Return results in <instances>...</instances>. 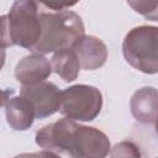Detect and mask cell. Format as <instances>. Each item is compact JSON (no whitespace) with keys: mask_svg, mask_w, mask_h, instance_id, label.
Here are the masks:
<instances>
[{"mask_svg":"<svg viewBox=\"0 0 158 158\" xmlns=\"http://www.w3.org/2000/svg\"><path fill=\"white\" fill-rule=\"evenodd\" d=\"M7 23L11 43L32 51L41 36L37 1L15 0L7 15Z\"/></svg>","mask_w":158,"mask_h":158,"instance_id":"277c9868","label":"cell"},{"mask_svg":"<svg viewBox=\"0 0 158 158\" xmlns=\"http://www.w3.org/2000/svg\"><path fill=\"white\" fill-rule=\"evenodd\" d=\"M20 95L25 96L35 110L36 118H46L59 110L60 90L53 83L40 81L36 84L22 85Z\"/></svg>","mask_w":158,"mask_h":158,"instance_id":"8992f818","label":"cell"},{"mask_svg":"<svg viewBox=\"0 0 158 158\" xmlns=\"http://www.w3.org/2000/svg\"><path fill=\"white\" fill-rule=\"evenodd\" d=\"M102 107L100 90L91 85L77 84L60 91L59 112L73 121H93Z\"/></svg>","mask_w":158,"mask_h":158,"instance_id":"5b68a950","label":"cell"},{"mask_svg":"<svg viewBox=\"0 0 158 158\" xmlns=\"http://www.w3.org/2000/svg\"><path fill=\"white\" fill-rule=\"evenodd\" d=\"M36 143L57 156L67 154L75 158H102L111 149L110 141L102 131L79 125L68 117L38 130Z\"/></svg>","mask_w":158,"mask_h":158,"instance_id":"6da1fadb","label":"cell"},{"mask_svg":"<svg viewBox=\"0 0 158 158\" xmlns=\"http://www.w3.org/2000/svg\"><path fill=\"white\" fill-rule=\"evenodd\" d=\"M52 73V64L41 53L23 57L16 65L15 77L22 85L36 84L46 80Z\"/></svg>","mask_w":158,"mask_h":158,"instance_id":"ba28073f","label":"cell"},{"mask_svg":"<svg viewBox=\"0 0 158 158\" xmlns=\"http://www.w3.org/2000/svg\"><path fill=\"white\" fill-rule=\"evenodd\" d=\"M40 20L41 36L32 49L36 53L47 54L72 47L73 43L85 33L81 17L73 11L42 12L40 14Z\"/></svg>","mask_w":158,"mask_h":158,"instance_id":"7a4b0ae2","label":"cell"},{"mask_svg":"<svg viewBox=\"0 0 158 158\" xmlns=\"http://www.w3.org/2000/svg\"><path fill=\"white\" fill-rule=\"evenodd\" d=\"M111 151V149H110ZM111 157H141V152L138 147L130 141H123L117 143L112 151L110 152Z\"/></svg>","mask_w":158,"mask_h":158,"instance_id":"4fadbf2b","label":"cell"},{"mask_svg":"<svg viewBox=\"0 0 158 158\" xmlns=\"http://www.w3.org/2000/svg\"><path fill=\"white\" fill-rule=\"evenodd\" d=\"M127 4L147 20H158V0H127Z\"/></svg>","mask_w":158,"mask_h":158,"instance_id":"7c38bea8","label":"cell"},{"mask_svg":"<svg viewBox=\"0 0 158 158\" xmlns=\"http://www.w3.org/2000/svg\"><path fill=\"white\" fill-rule=\"evenodd\" d=\"M72 48L79 59L80 68L84 70H95L106 63L107 47L98 37L84 35L73 43Z\"/></svg>","mask_w":158,"mask_h":158,"instance_id":"52a82bcc","label":"cell"},{"mask_svg":"<svg viewBox=\"0 0 158 158\" xmlns=\"http://www.w3.org/2000/svg\"><path fill=\"white\" fill-rule=\"evenodd\" d=\"M5 57H6V54H5V48L0 47V70L2 69V67H4V64H5Z\"/></svg>","mask_w":158,"mask_h":158,"instance_id":"e0dca14e","label":"cell"},{"mask_svg":"<svg viewBox=\"0 0 158 158\" xmlns=\"http://www.w3.org/2000/svg\"><path fill=\"white\" fill-rule=\"evenodd\" d=\"M130 107L133 117L146 125H156L158 110V93L153 86H144L133 93Z\"/></svg>","mask_w":158,"mask_h":158,"instance_id":"9c48e42d","label":"cell"},{"mask_svg":"<svg viewBox=\"0 0 158 158\" xmlns=\"http://www.w3.org/2000/svg\"><path fill=\"white\" fill-rule=\"evenodd\" d=\"M36 1H40L47 9L62 11V10H65L68 7H72V6L77 5L80 0H36Z\"/></svg>","mask_w":158,"mask_h":158,"instance_id":"5bb4252c","label":"cell"},{"mask_svg":"<svg viewBox=\"0 0 158 158\" xmlns=\"http://www.w3.org/2000/svg\"><path fill=\"white\" fill-rule=\"evenodd\" d=\"M12 95V90H2L0 89V107L6 104L9 98Z\"/></svg>","mask_w":158,"mask_h":158,"instance_id":"2e32d148","label":"cell"},{"mask_svg":"<svg viewBox=\"0 0 158 158\" xmlns=\"http://www.w3.org/2000/svg\"><path fill=\"white\" fill-rule=\"evenodd\" d=\"M12 46L9 36V23H7V15L0 16V47L7 48Z\"/></svg>","mask_w":158,"mask_h":158,"instance_id":"9a60e30c","label":"cell"},{"mask_svg":"<svg viewBox=\"0 0 158 158\" xmlns=\"http://www.w3.org/2000/svg\"><path fill=\"white\" fill-rule=\"evenodd\" d=\"M52 70H54L64 81H74L80 70L79 59L72 47L62 48L54 52L52 57Z\"/></svg>","mask_w":158,"mask_h":158,"instance_id":"8fae6325","label":"cell"},{"mask_svg":"<svg viewBox=\"0 0 158 158\" xmlns=\"http://www.w3.org/2000/svg\"><path fill=\"white\" fill-rule=\"evenodd\" d=\"M6 121L15 131L30 128L35 121V110L31 102L22 95L9 98L5 104Z\"/></svg>","mask_w":158,"mask_h":158,"instance_id":"30bf717a","label":"cell"},{"mask_svg":"<svg viewBox=\"0 0 158 158\" xmlns=\"http://www.w3.org/2000/svg\"><path fill=\"white\" fill-rule=\"evenodd\" d=\"M158 28L142 25L127 32L122 42V53L126 62L135 69L156 74L158 72Z\"/></svg>","mask_w":158,"mask_h":158,"instance_id":"3957f363","label":"cell"}]
</instances>
